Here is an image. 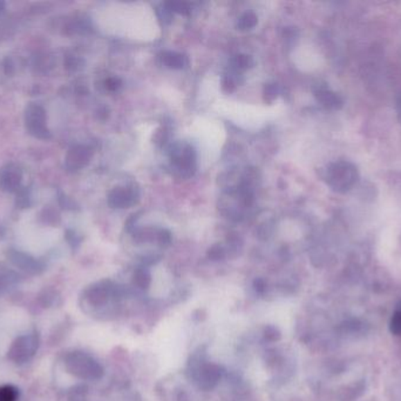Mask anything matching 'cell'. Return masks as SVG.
<instances>
[{"instance_id":"obj_14","label":"cell","mask_w":401,"mask_h":401,"mask_svg":"<svg viewBox=\"0 0 401 401\" xmlns=\"http://www.w3.org/2000/svg\"><path fill=\"white\" fill-rule=\"evenodd\" d=\"M168 5V8L172 10V12L180 13V15H189L190 13V6L187 3L184 1H170V3H166Z\"/></svg>"},{"instance_id":"obj_20","label":"cell","mask_w":401,"mask_h":401,"mask_svg":"<svg viewBox=\"0 0 401 401\" xmlns=\"http://www.w3.org/2000/svg\"><path fill=\"white\" fill-rule=\"evenodd\" d=\"M157 239L162 246H168L169 244L172 243V236L167 230H161L157 232Z\"/></svg>"},{"instance_id":"obj_7","label":"cell","mask_w":401,"mask_h":401,"mask_svg":"<svg viewBox=\"0 0 401 401\" xmlns=\"http://www.w3.org/2000/svg\"><path fill=\"white\" fill-rule=\"evenodd\" d=\"M21 182V171L16 165H6L0 170V189L16 191Z\"/></svg>"},{"instance_id":"obj_25","label":"cell","mask_w":401,"mask_h":401,"mask_svg":"<svg viewBox=\"0 0 401 401\" xmlns=\"http://www.w3.org/2000/svg\"><path fill=\"white\" fill-rule=\"evenodd\" d=\"M397 114H398V119H399V121H400L401 123V96L400 98H399V101H398Z\"/></svg>"},{"instance_id":"obj_12","label":"cell","mask_w":401,"mask_h":401,"mask_svg":"<svg viewBox=\"0 0 401 401\" xmlns=\"http://www.w3.org/2000/svg\"><path fill=\"white\" fill-rule=\"evenodd\" d=\"M231 62H233V67H236L237 70H247V69H250L255 64L252 57L247 56V54H237V56L233 57Z\"/></svg>"},{"instance_id":"obj_17","label":"cell","mask_w":401,"mask_h":401,"mask_svg":"<svg viewBox=\"0 0 401 401\" xmlns=\"http://www.w3.org/2000/svg\"><path fill=\"white\" fill-rule=\"evenodd\" d=\"M17 391L11 386H5L0 389V401H16Z\"/></svg>"},{"instance_id":"obj_6","label":"cell","mask_w":401,"mask_h":401,"mask_svg":"<svg viewBox=\"0 0 401 401\" xmlns=\"http://www.w3.org/2000/svg\"><path fill=\"white\" fill-rule=\"evenodd\" d=\"M314 96L323 108L331 111L340 110L344 105L343 98L338 93L330 89L328 86H317V89H314Z\"/></svg>"},{"instance_id":"obj_18","label":"cell","mask_w":401,"mask_h":401,"mask_svg":"<svg viewBox=\"0 0 401 401\" xmlns=\"http://www.w3.org/2000/svg\"><path fill=\"white\" fill-rule=\"evenodd\" d=\"M278 85L277 84H267L265 86V89H264L265 101H269V103L275 101L277 96H278Z\"/></svg>"},{"instance_id":"obj_26","label":"cell","mask_w":401,"mask_h":401,"mask_svg":"<svg viewBox=\"0 0 401 401\" xmlns=\"http://www.w3.org/2000/svg\"><path fill=\"white\" fill-rule=\"evenodd\" d=\"M4 8H5L4 3H3V1H0V13H1V12L4 11Z\"/></svg>"},{"instance_id":"obj_9","label":"cell","mask_w":401,"mask_h":401,"mask_svg":"<svg viewBox=\"0 0 401 401\" xmlns=\"http://www.w3.org/2000/svg\"><path fill=\"white\" fill-rule=\"evenodd\" d=\"M161 60H162V64H165L167 67L174 69V70H181L187 67L188 65L187 57L176 52H165L161 54Z\"/></svg>"},{"instance_id":"obj_1","label":"cell","mask_w":401,"mask_h":401,"mask_svg":"<svg viewBox=\"0 0 401 401\" xmlns=\"http://www.w3.org/2000/svg\"><path fill=\"white\" fill-rule=\"evenodd\" d=\"M359 177L358 167L348 160H337L325 169V182L330 189L340 194L355 189L359 182Z\"/></svg>"},{"instance_id":"obj_5","label":"cell","mask_w":401,"mask_h":401,"mask_svg":"<svg viewBox=\"0 0 401 401\" xmlns=\"http://www.w3.org/2000/svg\"><path fill=\"white\" fill-rule=\"evenodd\" d=\"M139 191L130 187H116L108 196V204L114 209H123L136 204L139 201Z\"/></svg>"},{"instance_id":"obj_2","label":"cell","mask_w":401,"mask_h":401,"mask_svg":"<svg viewBox=\"0 0 401 401\" xmlns=\"http://www.w3.org/2000/svg\"><path fill=\"white\" fill-rule=\"evenodd\" d=\"M188 370L190 378L199 386V389L204 391L213 390L216 387L223 375L218 365L206 363V353L202 350L191 357Z\"/></svg>"},{"instance_id":"obj_15","label":"cell","mask_w":401,"mask_h":401,"mask_svg":"<svg viewBox=\"0 0 401 401\" xmlns=\"http://www.w3.org/2000/svg\"><path fill=\"white\" fill-rule=\"evenodd\" d=\"M157 16L162 23L169 24L172 19V10L168 8L167 4L161 5L160 8H157Z\"/></svg>"},{"instance_id":"obj_8","label":"cell","mask_w":401,"mask_h":401,"mask_svg":"<svg viewBox=\"0 0 401 401\" xmlns=\"http://www.w3.org/2000/svg\"><path fill=\"white\" fill-rule=\"evenodd\" d=\"M91 159V151L87 147L75 146L69 151L66 158V167L71 171L80 170Z\"/></svg>"},{"instance_id":"obj_3","label":"cell","mask_w":401,"mask_h":401,"mask_svg":"<svg viewBox=\"0 0 401 401\" xmlns=\"http://www.w3.org/2000/svg\"><path fill=\"white\" fill-rule=\"evenodd\" d=\"M172 162L176 171L181 177L188 178L193 176L195 171V151L188 144L177 143L172 145Z\"/></svg>"},{"instance_id":"obj_10","label":"cell","mask_w":401,"mask_h":401,"mask_svg":"<svg viewBox=\"0 0 401 401\" xmlns=\"http://www.w3.org/2000/svg\"><path fill=\"white\" fill-rule=\"evenodd\" d=\"M152 282V277L150 272L145 268H139L134 274V284L138 286L139 289H147Z\"/></svg>"},{"instance_id":"obj_16","label":"cell","mask_w":401,"mask_h":401,"mask_svg":"<svg viewBox=\"0 0 401 401\" xmlns=\"http://www.w3.org/2000/svg\"><path fill=\"white\" fill-rule=\"evenodd\" d=\"M263 336L264 339L269 341V343H274V341L280 339V332L275 326H267L264 330Z\"/></svg>"},{"instance_id":"obj_11","label":"cell","mask_w":401,"mask_h":401,"mask_svg":"<svg viewBox=\"0 0 401 401\" xmlns=\"http://www.w3.org/2000/svg\"><path fill=\"white\" fill-rule=\"evenodd\" d=\"M257 25V17L255 13L252 12H247L237 22V27L242 30V31H247V30H251L252 27Z\"/></svg>"},{"instance_id":"obj_4","label":"cell","mask_w":401,"mask_h":401,"mask_svg":"<svg viewBox=\"0 0 401 401\" xmlns=\"http://www.w3.org/2000/svg\"><path fill=\"white\" fill-rule=\"evenodd\" d=\"M45 121L46 113L42 106L32 104L26 108V128L32 135L40 139L51 138V133Z\"/></svg>"},{"instance_id":"obj_24","label":"cell","mask_w":401,"mask_h":401,"mask_svg":"<svg viewBox=\"0 0 401 401\" xmlns=\"http://www.w3.org/2000/svg\"><path fill=\"white\" fill-rule=\"evenodd\" d=\"M253 287H255V291L258 294H264L265 291H267V284H265L263 279H256L255 282H253Z\"/></svg>"},{"instance_id":"obj_21","label":"cell","mask_w":401,"mask_h":401,"mask_svg":"<svg viewBox=\"0 0 401 401\" xmlns=\"http://www.w3.org/2000/svg\"><path fill=\"white\" fill-rule=\"evenodd\" d=\"M237 81L233 76H226L222 81V87L226 92H233L236 89Z\"/></svg>"},{"instance_id":"obj_22","label":"cell","mask_w":401,"mask_h":401,"mask_svg":"<svg viewBox=\"0 0 401 401\" xmlns=\"http://www.w3.org/2000/svg\"><path fill=\"white\" fill-rule=\"evenodd\" d=\"M121 80L118 78H109L106 80V87H107L109 91H116V89L121 87Z\"/></svg>"},{"instance_id":"obj_13","label":"cell","mask_w":401,"mask_h":401,"mask_svg":"<svg viewBox=\"0 0 401 401\" xmlns=\"http://www.w3.org/2000/svg\"><path fill=\"white\" fill-rule=\"evenodd\" d=\"M390 331L394 336H401V302L391 316Z\"/></svg>"},{"instance_id":"obj_19","label":"cell","mask_w":401,"mask_h":401,"mask_svg":"<svg viewBox=\"0 0 401 401\" xmlns=\"http://www.w3.org/2000/svg\"><path fill=\"white\" fill-rule=\"evenodd\" d=\"M208 255L211 260H222V259L226 258V252L224 247L221 246V245H215L209 250Z\"/></svg>"},{"instance_id":"obj_23","label":"cell","mask_w":401,"mask_h":401,"mask_svg":"<svg viewBox=\"0 0 401 401\" xmlns=\"http://www.w3.org/2000/svg\"><path fill=\"white\" fill-rule=\"evenodd\" d=\"M80 59L75 58V57H69L66 62V67L69 70L75 71L80 69Z\"/></svg>"}]
</instances>
